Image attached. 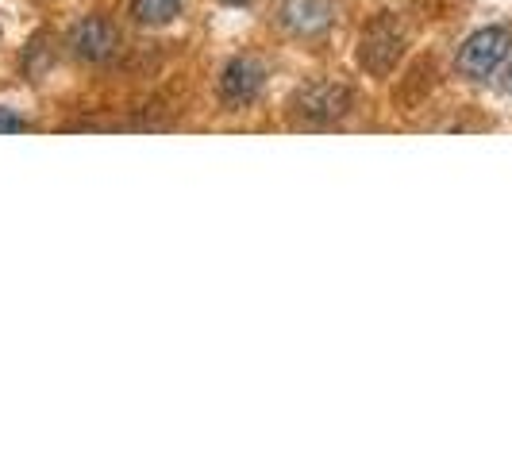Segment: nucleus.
<instances>
[{
	"label": "nucleus",
	"mask_w": 512,
	"mask_h": 462,
	"mask_svg": "<svg viewBox=\"0 0 512 462\" xmlns=\"http://www.w3.org/2000/svg\"><path fill=\"white\" fill-rule=\"evenodd\" d=\"M27 124L24 120H16V116H0V131H24Z\"/></svg>",
	"instance_id": "8"
},
{
	"label": "nucleus",
	"mask_w": 512,
	"mask_h": 462,
	"mask_svg": "<svg viewBox=\"0 0 512 462\" xmlns=\"http://www.w3.org/2000/svg\"><path fill=\"white\" fill-rule=\"evenodd\" d=\"M351 104H355V93H351L343 81L320 77V81L301 85V89L289 97V112H293V120H301V124H335V120H343V116L351 112Z\"/></svg>",
	"instance_id": "1"
},
{
	"label": "nucleus",
	"mask_w": 512,
	"mask_h": 462,
	"mask_svg": "<svg viewBox=\"0 0 512 462\" xmlns=\"http://www.w3.org/2000/svg\"><path fill=\"white\" fill-rule=\"evenodd\" d=\"M262 89H266V66L258 58H251V54L231 58L228 66H224V74H220V97L231 108L255 104Z\"/></svg>",
	"instance_id": "4"
},
{
	"label": "nucleus",
	"mask_w": 512,
	"mask_h": 462,
	"mask_svg": "<svg viewBox=\"0 0 512 462\" xmlns=\"http://www.w3.org/2000/svg\"><path fill=\"white\" fill-rule=\"evenodd\" d=\"M509 51H512L509 27H482V31H474L459 47L455 66H459V74L470 77V81H486V77H493L501 70V62L509 58Z\"/></svg>",
	"instance_id": "3"
},
{
	"label": "nucleus",
	"mask_w": 512,
	"mask_h": 462,
	"mask_svg": "<svg viewBox=\"0 0 512 462\" xmlns=\"http://www.w3.org/2000/svg\"><path fill=\"white\" fill-rule=\"evenodd\" d=\"M131 16L143 27H166L181 16V0H131Z\"/></svg>",
	"instance_id": "7"
},
{
	"label": "nucleus",
	"mask_w": 512,
	"mask_h": 462,
	"mask_svg": "<svg viewBox=\"0 0 512 462\" xmlns=\"http://www.w3.org/2000/svg\"><path fill=\"white\" fill-rule=\"evenodd\" d=\"M405 54V27L397 24L393 12H382L378 20L362 27V39H359V66L366 74L385 77L393 74V66L401 62Z\"/></svg>",
	"instance_id": "2"
},
{
	"label": "nucleus",
	"mask_w": 512,
	"mask_h": 462,
	"mask_svg": "<svg viewBox=\"0 0 512 462\" xmlns=\"http://www.w3.org/2000/svg\"><path fill=\"white\" fill-rule=\"evenodd\" d=\"M70 51L81 62H108L112 54L120 51V27L112 20H104V16H85L70 31Z\"/></svg>",
	"instance_id": "5"
},
{
	"label": "nucleus",
	"mask_w": 512,
	"mask_h": 462,
	"mask_svg": "<svg viewBox=\"0 0 512 462\" xmlns=\"http://www.w3.org/2000/svg\"><path fill=\"white\" fill-rule=\"evenodd\" d=\"M501 89L512 97V58H509V66H505V74H501Z\"/></svg>",
	"instance_id": "9"
},
{
	"label": "nucleus",
	"mask_w": 512,
	"mask_h": 462,
	"mask_svg": "<svg viewBox=\"0 0 512 462\" xmlns=\"http://www.w3.org/2000/svg\"><path fill=\"white\" fill-rule=\"evenodd\" d=\"M282 27L301 35V39H312V35H324L335 20L332 0H285L282 4Z\"/></svg>",
	"instance_id": "6"
},
{
	"label": "nucleus",
	"mask_w": 512,
	"mask_h": 462,
	"mask_svg": "<svg viewBox=\"0 0 512 462\" xmlns=\"http://www.w3.org/2000/svg\"><path fill=\"white\" fill-rule=\"evenodd\" d=\"M220 4H231V8H243V4H255V0H220Z\"/></svg>",
	"instance_id": "10"
}]
</instances>
